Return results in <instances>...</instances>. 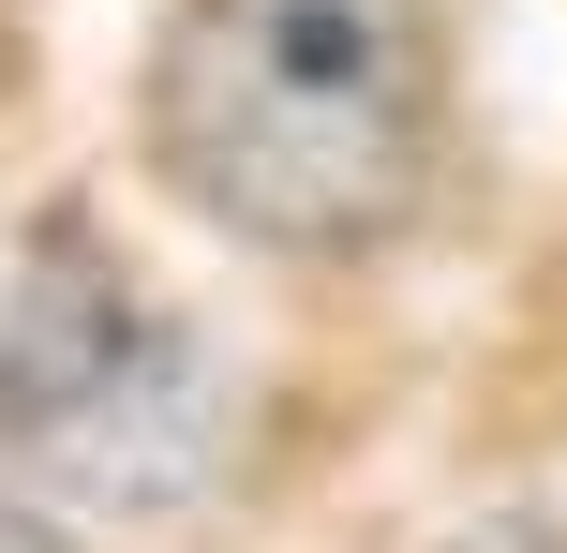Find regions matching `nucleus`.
I'll return each instance as SVG.
<instances>
[{
    "instance_id": "nucleus-1",
    "label": "nucleus",
    "mask_w": 567,
    "mask_h": 553,
    "mask_svg": "<svg viewBox=\"0 0 567 553\" xmlns=\"http://www.w3.org/2000/svg\"><path fill=\"white\" fill-rule=\"evenodd\" d=\"M150 165L255 255H389L449 180V60L419 0H179L150 45Z\"/></svg>"
},
{
    "instance_id": "nucleus-2",
    "label": "nucleus",
    "mask_w": 567,
    "mask_h": 553,
    "mask_svg": "<svg viewBox=\"0 0 567 553\" xmlns=\"http://www.w3.org/2000/svg\"><path fill=\"white\" fill-rule=\"evenodd\" d=\"M165 359L179 345L150 329L135 269L75 209L0 225V449H105L120 404H150Z\"/></svg>"
},
{
    "instance_id": "nucleus-3",
    "label": "nucleus",
    "mask_w": 567,
    "mask_h": 553,
    "mask_svg": "<svg viewBox=\"0 0 567 553\" xmlns=\"http://www.w3.org/2000/svg\"><path fill=\"white\" fill-rule=\"evenodd\" d=\"M0 553H75L60 524H30V509H0Z\"/></svg>"
}]
</instances>
